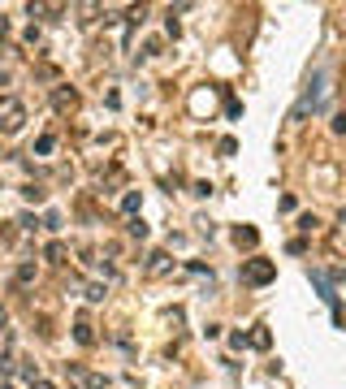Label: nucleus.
<instances>
[{
	"mask_svg": "<svg viewBox=\"0 0 346 389\" xmlns=\"http://www.w3.org/2000/svg\"><path fill=\"white\" fill-rule=\"evenodd\" d=\"M27 125V104L18 95H0V135H18Z\"/></svg>",
	"mask_w": 346,
	"mask_h": 389,
	"instance_id": "obj_1",
	"label": "nucleus"
},
{
	"mask_svg": "<svg viewBox=\"0 0 346 389\" xmlns=\"http://www.w3.org/2000/svg\"><path fill=\"white\" fill-rule=\"evenodd\" d=\"M273 277H277V264H273V259H247V264H242V281H247V285H268Z\"/></svg>",
	"mask_w": 346,
	"mask_h": 389,
	"instance_id": "obj_2",
	"label": "nucleus"
},
{
	"mask_svg": "<svg viewBox=\"0 0 346 389\" xmlns=\"http://www.w3.org/2000/svg\"><path fill=\"white\" fill-rule=\"evenodd\" d=\"M65 372H69V381H78L83 389H104V376H95V372H87L83 363H65Z\"/></svg>",
	"mask_w": 346,
	"mask_h": 389,
	"instance_id": "obj_3",
	"label": "nucleus"
},
{
	"mask_svg": "<svg viewBox=\"0 0 346 389\" xmlns=\"http://www.w3.org/2000/svg\"><path fill=\"white\" fill-rule=\"evenodd\" d=\"M53 109L57 113H74L78 109V91L74 87H53Z\"/></svg>",
	"mask_w": 346,
	"mask_h": 389,
	"instance_id": "obj_4",
	"label": "nucleus"
},
{
	"mask_svg": "<svg viewBox=\"0 0 346 389\" xmlns=\"http://www.w3.org/2000/svg\"><path fill=\"white\" fill-rule=\"evenodd\" d=\"M27 13H31V18H61V13H65V5H48V0H31V5H27Z\"/></svg>",
	"mask_w": 346,
	"mask_h": 389,
	"instance_id": "obj_5",
	"label": "nucleus"
},
{
	"mask_svg": "<svg viewBox=\"0 0 346 389\" xmlns=\"http://www.w3.org/2000/svg\"><path fill=\"white\" fill-rule=\"evenodd\" d=\"M74 337H78L83 346H91V342H95V329H91V320H87V316L74 320Z\"/></svg>",
	"mask_w": 346,
	"mask_h": 389,
	"instance_id": "obj_6",
	"label": "nucleus"
},
{
	"mask_svg": "<svg viewBox=\"0 0 346 389\" xmlns=\"http://www.w3.org/2000/svg\"><path fill=\"white\" fill-rule=\"evenodd\" d=\"M169 264H173V259H169L165 251H156L152 259H147V277H160V273H169Z\"/></svg>",
	"mask_w": 346,
	"mask_h": 389,
	"instance_id": "obj_7",
	"label": "nucleus"
},
{
	"mask_svg": "<svg viewBox=\"0 0 346 389\" xmlns=\"http://www.w3.org/2000/svg\"><path fill=\"white\" fill-rule=\"evenodd\" d=\"M234 243H238V247H256L260 233H256V229H234Z\"/></svg>",
	"mask_w": 346,
	"mask_h": 389,
	"instance_id": "obj_8",
	"label": "nucleus"
},
{
	"mask_svg": "<svg viewBox=\"0 0 346 389\" xmlns=\"http://www.w3.org/2000/svg\"><path fill=\"white\" fill-rule=\"evenodd\" d=\"M74 13H78V22L87 26V22H95V13H104V9H100V5H78Z\"/></svg>",
	"mask_w": 346,
	"mask_h": 389,
	"instance_id": "obj_9",
	"label": "nucleus"
},
{
	"mask_svg": "<svg viewBox=\"0 0 346 389\" xmlns=\"http://www.w3.org/2000/svg\"><path fill=\"white\" fill-rule=\"evenodd\" d=\"M48 259H53V264H61V259H65V243H48V251H43Z\"/></svg>",
	"mask_w": 346,
	"mask_h": 389,
	"instance_id": "obj_10",
	"label": "nucleus"
},
{
	"mask_svg": "<svg viewBox=\"0 0 346 389\" xmlns=\"http://www.w3.org/2000/svg\"><path fill=\"white\" fill-rule=\"evenodd\" d=\"M247 342H251V346H260V350H268V329H256L251 337H247Z\"/></svg>",
	"mask_w": 346,
	"mask_h": 389,
	"instance_id": "obj_11",
	"label": "nucleus"
},
{
	"mask_svg": "<svg viewBox=\"0 0 346 389\" xmlns=\"http://www.w3.org/2000/svg\"><path fill=\"white\" fill-rule=\"evenodd\" d=\"M53 147H57V139H53V135H43V139L35 143V151H39V156H48V151H53Z\"/></svg>",
	"mask_w": 346,
	"mask_h": 389,
	"instance_id": "obj_12",
	"label": "nucleus"
},
{
	"mask_svg": "<svg viewBox=\"0 0 346 389\" xmlns=\"http://www.w3.org/2000/svg\"><path fill=\"white\" fill-rule=\"evenodd\" d=\"M121 212H139V195H134V191H130L126 199H121Z\"/></svg>",
	"mask_w": 346,
	"mask_h": 389,
	"instance_id": "obj_13",
	"label": "nucleus"
},
{
	"mask_svg": "<svg viewBox=\"0 0 346 389\" xmlns=\"http://www.w3.org/2000/svg\"><path fill=\"white\" fill-rule=\"evenodd\" d=\"M18 281H22V285H31V281H35V268H31V264H22V268H18Z\"/></svg>",
	"mask_w": 346,
	"mask_h": 389,
	"instance_id": "obj_14",
	"label": "nucleus"
},
{
	"mask_svg": "<svg viewBox=\"0 0 346 389\" xmlns=\"http://www.w3.org/2000/svg\"><path fill=\"white\" fill-rule=\"evenodd\" d=\"M333 135H346V109L333 113Z\"/></svg>",
	"mask_w": 346,
	"mask_h": 389,
	"instance_id": "obj_15",
	"label": "nucleus"
},
{
	"mask_svg": "<svg viewBox=\"0 0 346 389\" xmlns=\"http://www.w3.org/2000/svg\"><path fill=\"white\" fill-rule=\"evenodd\" d=\"M333 251H338V255H346V229H338V233H333Z\"/></svg>",
	"mask_w": 346,
	"mask_h": 389,
	"instance_id": "obj_16",
	"label": "nucleus"
},
{
	"mask_svg": "<svg viewBox=\"0 0 346 389\" xmlns=\"http://www.w3.org/2000/svg\"><path fill=\"white\" fill-rule=\"evenodd\" d=\"M126 229H130V233H134V238H143V233H147V225H143V221H139V217H130V225H126Z\"/></svg>",
	"mask_w": 346,
	"mask_h": 389,
	"instance_id": "obj_17",
	"label": "nucleus"
},
{
	"mask_svg": "<svg viewBox=\"0 0 346 389\" xmlns=\"http://www.w3.org/2000/svg\"><path fill=\"white\" fill-rule=\"evenodd\" d=\"M22 195H27L31 203H39V199H43V186H27V191H22Z\"/></svg>",
	"mask_w": 346,
	"mask_h": 389,
	"instance_id": "obj_18",
	"label": "nucleus"
},
{
	"mask_svg": "<svg viewBox=\"0 0 346 389\" xmlns=\"http://www.w3.org/2000/svg\"><path fill=\"white\" fill-rule=\"evenodd\" d=\"M31 389H53V381H43V376H39V381H31Z\"/></svg>",
	"mask_w": 346,
	"mask_h": 389,
	"instance_id": "obj_19",
	"label": "nucleus"
},
{
	"mask_svg": "<svg viewBox=\"0 0 346 389\" xmlns=\"http://www.w3.org/2000/svg\"><path fill=\"white\" fill-rule=\"evenodd\" d=\"M5 35H9V22H5V18H0V39H5Z\"/></svg>",
	"mask_w": 346,
	"mask_h": 389,
	"instance_id": "obj_20",
	"label": "nucleus"
},
{
	"mask_svg": "<svg viewBox=\"0 0 346 389\" xmlns=\"http://www.w3.org/2000/svg\"><path fill=\"white\" fill-rule=\"evenodd\" d=\"M0 372H9V359L5 355H0Z\"/></svg>",
	"mask_w": 346,
	"mask_h": 389,
	"instance_id": "obj_21",
	"label": "nucleus"
}]
</instances>
